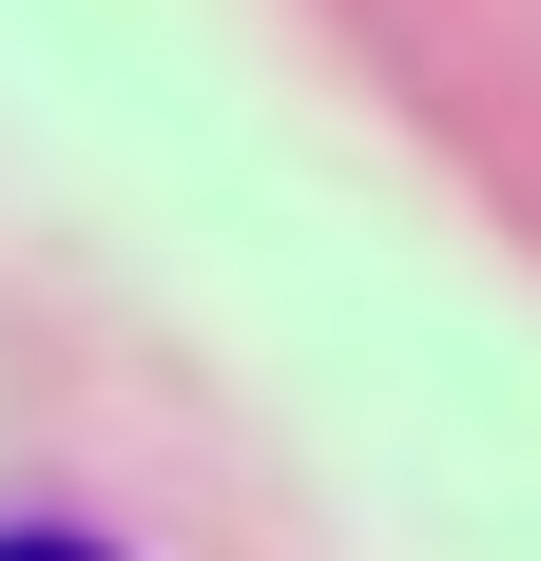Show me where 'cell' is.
<instances>
[{"label": "cell", "mask_w": 541, "mask_h": 561, "mask_svg": "<svg viewBox=\"0 0 541 561\" xmlns=\"http://www.w3.org/2000/svg\"><path fill=\"white\" fill-rule=\"evenodd\" d=\"M0 561H116V542H78V523H0Z\"/></svg>", "instance_id": "obj_1"}]
</instances>
